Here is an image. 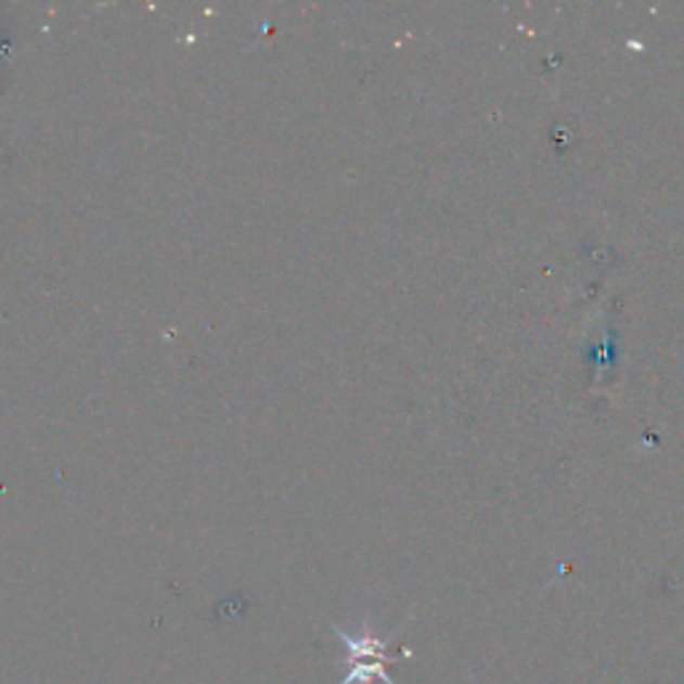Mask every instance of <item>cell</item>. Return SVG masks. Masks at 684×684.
Wrapping results in <instances>:
<instances>
[{
	"label": "cell",
	"instance_id": "1",
	"mask_svg": "<svg viewBox=\"0 0 684 684\" xmlns=\"http://www.w3.org/2000/svg\"><path fill=\"white\" fill-rule=\"evenodd\" d=\"M332 631H335L337 640L345 645V660H383V663L390 666L412 658V649H401L399 655H388L390 640H380V636L370 634V631H364L359 636L348 634L340 625H332Z\"/></svg>",
	"mask_w": 684,
	"mask_h": 684
},
{
	"label": "cell",
	"instance_id": "2",
	"mask_svg": "<svg viewBox=\"0 0 684 684\" xmlns=\"http://www.w3.org/2000/svg\"><path fill=\"white\" fill-rule=\"evenodd\" d=\"M383 660H345V676L340 684H370L380 680L383 684H396L393 676L385 669Z\"/></svg>",
	"mask_w": 684,
	"mask_h": 684
}]
</instances>
